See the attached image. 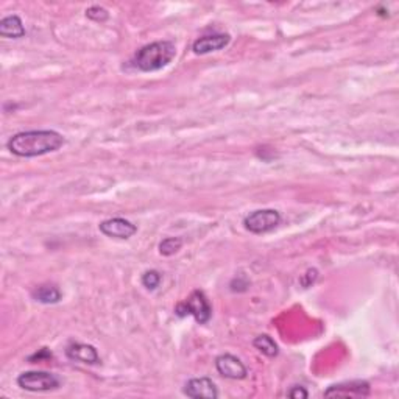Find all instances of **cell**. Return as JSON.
Listing matches in <instances>:
<instances>
[{"mask_svg": "<svg viewBox=\"0 0 399 399\" xmlns=\"http://www.w3.org/2000/svg\"><path fill=\"white\" fill-rule=\"evenodd\" d=\"M183 393L192 399H217L219 388L209 377H194L186 382Z\"/></svg>", "mask_w": 399, "mask_h": 399, "instance_id": "9c48e42d", "label": "cell"}, {"mask_svg": "<svg viewBox=\"0 0 399 399\" xmlns=\"http://www.w3.org/2000/svg\"><path fill=\"white\" fill-rule=\"evenodd\" d=\"M0 36L8 39H19L25 36V27L18 15L6 16L0 20Z\"/></svg>", "mask_w": 399, "mask_h": 399, "instance_id": "7c38bea8", "label": "cell"}, {"mask_svg": "<svg viewBox=\"0 0 399 399\" xmlns=\"http://www.w3.org/2000/svg\"><path fill=\"white\" fill-rule=\"evenodd\" d=\"M371 385L367 381H346L334 384L325 390L327 398H363L370 396Z\"/></svg>", "mask_w": 399, "mask_h": 399, "instance_id": "8992f818", "label": "cell"}, {"mask_svg": "<svg viewBox=\"0 0 399 399\" xmlns=\"http://www.w3.org/2000/svg\"><path fill=\"white\" fill-rule=\"evenodd\" d=\"M177 55L172 41H155L139 48L133 58V65L141 72H156L169 66Z\"/></svg>", "mask_w": 399, "mask_h": 399, "instance_id": "7a4b0ae2", "label": "cell"}, {"mask_svg": "<svg viewBox=\"0 0 399 399\" xmlns=\"http://www.w3.org/2000/svg\"><path fill=\"white\" fill-rule=\"evenodd\" d=\"M48 359H52V353L48 351L47 348H43L39 353H34L33 356L29 357V360H30L32 363H38V362L48 360Z\"/></svg>", "mask_w": 399, "mask_h": 399, "instance_id": "d6986e66", "label": "cell"}, {"mask_svg": "<svg viewBox=\"0 0 399 399\" xmlns=\"http://www.w3.org/2000/svg\"><path fill=\"white\" fill-rule=\"evenodd\" d=\"M32 297L41 304H57L61 301V292L55 285H39L33 290Z\"/></svg>", "mask_w": 399, "mask_h": 399, "instance_id": "4fadbf2b", "label": "cell"}, {"mask_svg": "<svg viewBox=\"0 0 399 399\" xmlns=\"http://www.w3.org/2000/svg\"><path fill=\"white\" fill-rule=\"evenodd\" d=\"M215 368L219 374L226 377V379L242 381L248 376V370L243 365V362L233 354H220L215 359Z\"/></svg>", "mask_w": 399, "mask_h": 399, "instance_id": "52a82bcc", "label": "cell"}, {"mask_svg": "<svg viewBox=\"0 0 399 399\" xmlns=\"http://www.w3.org/2000/svg\"><path fill=\"white\" fill-rule=\"evenodd\" d=\"M175 313H177L178 317H187V315H192V317L197 320L200 325H206L212 317V306L211 303H209L205 292L194 290L191 293V297L177 306Z\"/></svg>", "mask_w": 399, "mask_h": 399, "instance_id": "3957f363", "label": "cell"}, {"mask_svg": "<svg viewBox=\"0 0 399 399\" xmlns=\"http://www.w3.org/2000/svg\"><path fill=\"white\" fill-rule=\"evenodd\" d=\"M253 346L257 349L259 353L270 357V359H273V357H276L279 354L278 343L275 341V339L270 337L269 334L257 335V337L253 340Z\"/></svg>", "mask_w": 399, "mask_h": 399, "instance_id": "5bb4252c", "label": "cell"}, {"mask_svg": "<svg viewBox=\"0 0 399 399\" xmlns=\"http://www.w3.org/2000/svg\"><path fill=\"white\" fill-rule=\"evenodd\" d=\"M287 396L293 398V399H306L309 398V393H307V390L304 387H301V385H295V387H292L289 391H287Z\"/></svg>", "mask_w": 399, "mask_h": 399, "instance_id": "ac0fdd59", "label": "cell"}, {"mask_svg": "<svg viewBox=\"0 0 399 399\" xmlns=\"http://www.w3.org/2000/svg\"><path fill=\"white\" fill-rule=\"evenodd\" d=\"M86 16L90 20H94V22H107V20L109 19V13H108V10H104L103 6L94 5V6H90V8L86 10Z\"/></svg>", "mask_w": 399, "mask_h": 399, "instance_id": "e0dca14e", "label": "cell"}, {"mask_svg": "<svg viewBox=\"0 0 399 399\" xmlns=\"http://www.w3.org/2000/svg\"><path fill=\"white\" fill-rule=\"evenodd\" d=\"M66 144L65 136L55 130H30L13 135L6 149L19 158H38L60 150Z\"/></svg>", "mask_w": 399, "mask_h": 399, "instance_id": "6da1fadb", "label": "cell"}, {"mask_svg": "<svg viewBox=\"0 0 399 399\" xmlns=\"http://www.w3.org/2000/svg\"><path fill=\"white\" fill-rule=\"evenodd\" d=\"M99 229L100 233L107 237L121 241H127L137 233V226L135 223H131L127 219H122V217H114V219L103 220L99 225Z\"/></svg>", "mask_w": 399, "mask_h": 399, "instance_id": "ba28073f", "label": "cell"}, {"mask_svg": "<svg viewBox=\"0 0 399 399\" xmlns=\"http://www.w3.org/2000/svg\"><path fill=\"white\" fill-rule=\"evenodd\" d=\"M283 217L276 209H257L243 219V226L251 234H267L281 225Z\"/></svg>", "mask_w": 399, "mask_h": 399, "instance_id": "277c9868", "label": "cell"}, {"mask_svg": "<svg viewBox=\"0 0 399 399\" xmlns=\"http://www.w3.org/2000/svg\"><path fill=\"white\" fill-rule=\"evenodd\" d=\"M66 356L71 360L85 363V365H99L102 362L100 354L95 349V346L88 345V343L72 341L71 345H67L66 348Z\"/></svg>", "mask_w": 399, "mask_h": 399, "instance_id": "30bf717a", "label": "cell"}, {"mask_svg": "<svg viewBox=\"0 0 399 399\" xmlns=\"http://www.w3.org/2000/svg\"><path fill=\"white\" fill-rule=\"evenodd\" d=\"M161 281H163V275H161L158 270H147L141 278L142 285L150 292L156 290L161 284Z\"/></svg>", "mask_w": 399, "mask_h": 399, "instance_id": "2e32d148", "label": "cell"}, {"mask_svg": "<svg viewBox=\"0 0 399 399\" xmlns=\"http://www.w3.org/2000/svg\"><path fill=\"white\" fill-rule=\"evenodd\" d=\"M18 385L25 391H33V393H43V391H52L60 388V379L47 371H25L19 374Z\"/></svg>", "mask_w": 399, "mask_h": 399, "instance_id": "5b68a950", "label": "cell"}, {"mask_svg": "<svg viewBox=\"0 0 399 399\" xmlns=\"http://www.w3.org/2000/svg\"><path fill=\"white\" fill-rule=\"evenodd\" d=\"M183 247V239L181 237H165L159 243V253L163 256H173Z\"/></svg>", "mask_w": 399, "mask_h": 399, "instance_id": "9a60e30c", "label": "cell"}, {"mask_svg": "<svg viewBox=\"0 0 399 399\" xmlns=\"http://www.w3.org/2000/svg\"><path fill=\"white\" fill-rule=\"evenodd\" d=\"M231 43V36L228 33H214L198 38L192 44V50L195 55H208L212 52H219L222 48L228 47Z\"/></svg>", "mask_w": 399, "mask_h": 399, "instance_id": "8fae6325", "label": "cell"}]
</instances>
